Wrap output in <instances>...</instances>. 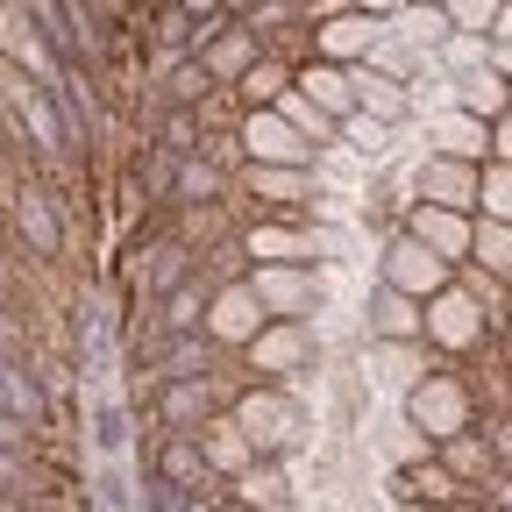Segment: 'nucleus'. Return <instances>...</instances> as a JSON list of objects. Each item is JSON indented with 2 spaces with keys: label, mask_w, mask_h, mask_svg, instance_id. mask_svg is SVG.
Listing matches in <instances>:
<instances>
[{
  "label": "nucleus",
  "mask_w": 512,
  "mask_h": 512,
  "mask_svg": "<svg viewBox=\"0 0 512 512\" xmlns=\"http://www.w3.org/2000/svg\"><path fill=\"white\" fill-rule=\"evenodd\" d=\"M228 420L242 427V441H249V456H285V448L299 441V427H306V413H299V399L285 392V384H242L235 392V406H228Z\"/></svg>",
  "instance_id": "obj_1"
},
{
  "label": "nucleus",
  "mask_w": 512,
  "mask_h": 512,
  "mask_svg": "<svg viewBox=\"0 0 512 512\" xmlns=\"http://www.w3.org/2000/svg\"><path fill=\"white\" fill-rule=\"evenodd\" d=\"M406 420H413V434H427V441H448V434L477 427V413H470V384H463L456 370H427L413 392H406Z\"/></svg>",
  "instance_id": "obj_2"
},
{
  "label": "nucleus",
  "mask_w": 512,
  "mask_h": 512,
  "mask_svg": "<svg viewBox=\"0 0 512 512\" xmlns=\"http://www.w3.org/2000/svg\"><path fill=\"white\" fill-rule=\"evenodd\" d=\"M242 356H249V384H285V377L306 370L313 328H306V320H264V328L242 342Z\"/></svg>",
  "instance_id": "obj_3"
},
{
  "label": "nucleus",
  "mask_w": 512,
  "mask_h": 512,
  "mask_svg": "<svg viewBox=\"0 0 512 512\" xmlns=\"http://www.w3.org/2000/svg\"><path fill=\"white\" fill-rule=\"evenodd\" d=\"M377 285L399 292V299H413V306H427V299L448 285V264H441V256H427L413 235H392V242L377 249Z\"/></svg>",
  "instance_id": "obj_4"
},
{
  "label": "nucleus",
  "mask_w": 512,
  "mask_h": 512,
  "mask_svg": "<svg viewBox=\"0 0 512 512\" xmlns=\"http://www.w3.org/2000/svg\"><path fill=\"white\" fill-rule=\"evenodd\" d=\"M242 285L256 292L264 320H299V313H313V299H320V278H313L306 264H249Z\"/></svg>",
  "instance_id": "obj_5"
},
{
  "label": "nucleus",
  "mask_w": 512,
  "mask_h": 512,
  "mask_svg": "<svg viewBox=\"0 0 512 512\" xmlns=\"http://www.w3.org/2000/svg\"><path fill=\"white\" fill-rule=\"evenodd\" d=\"M235 150H242V164H285V171H313V143H299V136H292V128H285L271 107L242 114V128H235Z\"/></svg>",
  "instance_id": "obj_6"
},
{
  "label": "nucleus",
  "mask_w": 512,
  "mask_h": 512,
  "mask_svg": "<svg viewBox=\"0 0 512 512\" xmlns=\"http://www.w3.org/2000/svg\"><path fill=\"white\" fill-rule=\"evenodd\" d=\"M256 328H264V306H256V292L235 278V285H214L207 292V313H200V335L214 349H242Z\"/></svg>",
  "instance_id": "obj_7"
},
{
  "label": "nucleus",
  "mask_w": 512,
  "mask_h": 512,
  "mask_svg": "<svg viewBox=\"0 0 512 512\" xmlns=\"http://www.w3.org/2000/svg\"><path fill=\"white\" fill-rule=\"evenodd\" d=\"M420 342H434V349H470V342H484V313H477V299L456 292V285H441V292L420 306Z\"/></svg>",
  "instance_id": "obj_8"
},
{
  "label": "nucleus",
  "mask_w": 512,
  "mask_h": 512,
  "mask_svg": "<svg viewBox=\"0 0 512 512\" xmlns=\"http://www.w3.org/2000/svg\"><path fill=\"white\" fill-rule=\"evenodd\" d=\"M384 36V22H370V15H356V8H335V15H320L313 22V57L320 64H363L370 57V43Z\"/></svg>",
  "instance_id": "obj_9"
},
{
  "label": "nucleus",
  "mask_w": 512,
  "mask_h": 512,
  "mask_svg": "<svg viewBox=\"0 0 512 512\" xmlns=\"http://www.w3.org/2000/svg\"><path fill=\"white\" fill-rule=\"evenodd\" d=\"M157 484L178 491V498H221V491H228V484L207 470V456H200V441H192V434H164V448H157Z\"/></svg>",
  "instance_id": "obj_10"
},
{
  "label": "nucleus",
  "mask_w": 512,
  "mask_h": 512,
  "mask_svg": "<svg viewBox=\"0 0 512 512\" xmlns=\"http://www.w3.org/2000/svg\"><path fill=\"white\" fill-rule=\"evenodd\" d=\"M399 235H413L427 256H441L448 271L470 256V214H448V207H427V200L406 207V228H399Z\"/></svg>",
  "instance_id": "obj_11"
},
{
  "label": "nucleus",
  "mask_w": 512,
  "mask_h": 512,
  "mask_svg": "<svg viewBox=\"0 0 512 512\" xmlns=\"http://www.w3.org/2000/svg\"><path fill=\"white\" fill-rule=\"evenodd\" d=\"M477 171L484 164H456V157H427L413 192L427 207H448V214H477Z\"/></svg>",
  "instance_id": "obj_12"
},
{
  "label": "nucleus",
  "mask_w": 512,
  "mask_h": 512,
  "mask_svg": "<svg viewBox=\"0 0 512 512\" xmlns=\"http://www.w3.org/2000/svg\"><path fill=\"white\" fill-rule=\"evenodd\" d=\"M242 192L249 200H264L271 214L299 221L306 200H313V171H285V164H242Z\"/></svg>",
  "instance_id": "obj_13"
},
{
  "label": "nucleus",
  "mask_w": 512,
  "mask_h": 512,
  "mask_svg": "<svg viewBox=\"0 0 512 512\" xmlns=\"http://www.w3.org/2000/svg\"><path fill=\"white\" fill-rule=\"evenodd\" d=\"M235 249L249 256V264H313V249H306V228L285 221V214H264L256 228L235 235Z\"/></svg>",
  "instance_id": "obj_14"
},
{
  "label": "nucleus",
  "mask_w": 512,
  "mask_h": 512,
  "mask_svg": "<svg viewBox=\"0 0 512 512\" xmlns=\"http://www.w3.org/2000/svg\"><path fill=\"white\" fill-rule=\"evenodd\" d=\"M214 377H171L164 384V399H157V420H164V434H200L207 420H214Z\"/></svg>",
  "instance_id": "obj_15"
},
{
  "label": "nucleus",
  "mask_w": 512,
  "mask_h": 512,
  "mask_svg": "<svg viewBox=\"0 0 512 512\" xmlns=\"http://www.w3.org/2000/svg\"><path fill=\"white\" fill-rule=\"evenodd\" d=\"M434 448H441V456H434V463H441L448 477H456L463 491H484V484H491V477L505 470V463L491 456V441H484L477 427H463V434H448V441H434Z\"/></svg>",
  "instance_id": "obj_16"
},
{
  "label": "nucleus",
  "mask_w": 512,
  "mask_h": 512,
  "mask_svg": "<svg viewBox=\"0 0 512 512\" xmlns=\"http://www.w3.org/2000/svg\"><path fill=\"white\" fill-rule=\"evenodd\" d=\"M427 136H434V157H456V164H484L491 157V121H470L456 107H441L427 121Z\"/></svg>",
  "instance_id": "obj_17"
},
{
  "label": "nucleus",
  "mask_w": 512,
  "mask_h": 512,
  "mask_svg": "<svg viewBox=\"0 0 512 512\" xmlns=\"http://www.w3.org/2000/svg\"><path fill=\"white\" fill-rule=\"evenodd\" d=\"M292 93H299V100H313L328 121L356 114V93H349V72H342V64H320V57H306L299 72H292Z\"/></svg>",
  "instance_id": "obj_18"
},
{
  "label": "nucleus",
  "mask_w": 512,
  "mask_h": 512,
  "mask_svg": "<svg viewBox=\"0 0 512 512\" xmlns=\"http://www.w3.org/2000/svg\"><path fill=\"white\" fill-rule=\"evenodd\" d=\"M192 57H200V72H207L214 86H235V79L249 72V64H256V36H249V29H228V22H221V29H214V36H207L200 50H192Z\"/></svg>",
  "instance_id": "obj_19"
},
{
  "label": "nucleus",
  "mask_w": 512,
  "mask_h": 512,
  "mask_svg": "<svg viewBox=\"0 0 512 512\" xmlns=\"http://www.w3.org/2000/svg\"><path fill=\"white\" fill-rule=\"evenodd\" d=\"M392 491H399L406 505H441V512H456V505H463V484L448 477V470H441L434 456H420V463H399Z\"/></svg>",
  "instance_id": "obj_20"
},
{
  "label": "nucleus",
  "mask_w": 512,
  "mask_h": 512,
  "mask_svg": "<svg viewBox=\"0 0 512 512\" xmlns=\"http://www.w3.org/2000/svg\"><path fill=\"white\" fill-rule=\"evenodd\" d=\"M349 93H356V114H370V121H384V128H399V121L413 114V93H406L399 79L363 72V64H349Z\"/></svg>",
  "instance_id": "obj_21"
},
{
  "label": "nucleus",
  "mask_w": 512,
  "mask_h": 512,
  "mask_svg": "<svg viewBox=\"0 0 512 512\" xmlns=\"http://www.w3.org/2000/svg\"><path fill=\"white\" fill-rule=\"evenodd\" d=\"M228 498L249 505V512H278L292 491H285V470H278L271 456H256V463H242V470L228 477Z\"/></svg>",
  "instance_id": "obj_22"
},
{
  "label": "nucleus",
  "mask_w": 512,
  "mask_h": 512,
  "mask_svg": "<svg viewBox=\"0 0 512 512\" xmlns=\"http://www.w3.org/2000/svg\"><path fill=\"white\" fill-rule=\"evenodd\" d=\"M192 441H200V456H207V470H214L221 484H228L242 463H256V456H249V441H242V427H235L228 413H214V420H207L200 434H192Z\"/></svg>",
  "instance_id": "obj_23"
},
{
  "label": "nucleus",
  "mask_w": 512,
  "mask_h": 512,
  "mask_svg": "<svg viewBox=\"0 0 512 512\" xmlns=\"http://www.w3.org/2000/svg\"><path fill=\"white\" fill-rule=\"evenodd\" d=\"M370 342H420V306L413 299H399V292H370Z\"/></svg>",
  "instance_id": "obj_24"
},
{
  "label": "nucleus",
  "mask_w": 512,
  "mask_h": 512,
  "mask_svg": "<svg viewBox=\"0 0 512 512\" xmlns=\"http://www.w3.org/2000/svg\"><path fill=\"white\" fill-rule=\"evenodd\" d=\"M448 107L470 114V121H505V79L498 72H470V79H448Z\"/></svg>",
  "instance_id": "obj_25"
},
{
  "label": "nucleus",
  "mask_w": 512,
  "mask_h": 512,
  "mask_svg": "<svg viewBox=\"0 0 512 512\" xmlns=\"http://www.w3.org/2000/svg\"><path fill=\"white\" fill-rule=\"evenodd\" d=\"M370 363L384 370V384H406V392H413L427 370H441V363L427 356V342H370Z\"/></svg>",
  "instance_id": "obj_26"
},
{
  "label": "nucleus",
  "mask_w": 512,
  "mask_h": 512,
  "mask_svg": "<svg viewBox=\"0 0 512 512\" xmlns=\"http://www.w3.org/2000/svg\"><path fill=\"white\" fill-rule=\"evenodd\" d=\"M463 264H477L484 278H505V271H512V228L470 214V256H463Z\"/></svg>",
  "instance_id": "obj_27"
},
{
  "label": "nucleus",
  "mask_w": 512,
  "mask_h": 512,
  "mask_svg": "<svg viewBox=\"0 0 512 512\" xmlns=\"http://www.w3.org/2000/svg\"><path fill=\"white\" fill-rule=\"evenodd\" d=\"M285 86H292V72H285V64H278V57H256V64H249V72H242V79H235L228 93H235V100H242V107L256 114V107H271V100H278Z\"/></svg>",
  "instance_id": "obj_28"
},
{
  "label": "nucleus",
  "mask_w": 512,
  "mask_h": 512,
  "mask_svg": "<svg viewBox=\"0 0 512 512\" xmlns=\"http://www.w3.org/2000/svg\"><path fill=\"white\" fill-rule=\"evenodd\" d=\"M200 313H207V285H200V271H192V278L164 299V335H200Z\"/></svg>",
  "instance_id": "obj_29"
},
{
  "label": "nucleus",
  "mask_w": 512,
  "mask_h": 512,
  "mask_svg": "<svg viewBox=\"0 0 512 512\" xmlns=\"http://www.w3.org/2000/svg\"><path fill=\"white\" fill-rule=\"evenodd\" d=\"M441 22L456 36H491L505 22V0H441Z\"/></svg>",
  "instance_id": "obj_30"
},
{
  "label": "nucleus",
  "mask_w": 512,
  "mask_h": 512,
  "mask_svg": "<svg viewBox=\"0 0 512 512\" xmlns=\"http://www.w3.org/2000/svg\"><path fill=\"white\" fill-rule=\"evenodd\" d=\"M477 221H505L512 228V164H484L477 171Z\"/></svg>",
  "instance_id": "obj_31"
},
{
  "label": "nucleus",
  "mask_w": 512,
  "mask_h": 512,
  "mask_svg": "<svg viewBox=\"0 0 512 512\" xmlns=\"http://www.w3.org/2000/svg\"><path fill=\"white\" fill-rule=\"evenodd\" d=\"M0 406L22 413V420H43V392H36V377H29V370H15L8 356H0Z\"/></svg>",
  "instance_id": "obj_32"
},
{
  "label": "nucleus",
  "mask_w": 512,
  "mask_h": 512,
  "mask_svg": "<svg viewBox=\"0 0 512 512\" xmlns=\"http://www.w3.org/2000/svg\"><path fill=\"white\" fill-rule=\"evenodd\" d=\"M0 93H15V100H29V86H22V72H15L8 57H0Z\"/></svg>",
  "instance_id": "obj_33"
},
{
  "label": "nucleus",
  "mask_w": 512,
  "mask_h": 512,
  "mask_svg": "<svg viewBox=\"0 0 512 512\" xmlns=\"http://www.w3.org/2000/svg\"><path fill=\"white\" fill-rule=\"evenodd\" d=\"M185 15H214V0H185Z\"/></svg>",
  "instance_id": "obj_34"
},
{
  "label": "nucleus",
  "mask_w": 512,
  "mask_h": 512,
  "mask_svg": "<svg viewBox=\"0 0 512 512\" xmlns=\"http://www.w3.org/2000/svg\"><path fill=\"white\" fill-rule=\"evenodd\" d=\"M406 8H441V0H406Z\"/></svg>",
  "instance_id": "obj_35"
},
{
  "label": "nucleus",
  "mask_w": 512,
  "mask_h": 512,
  "mask_svg": "<svg viewBox=\"0 0 512 512\" xmlns=\"http://www.w3.org/2000/svg\"><path fill=\"white\" fill-rule=\"evenodd\" d=\"M406 512H441V505H406Z\"/></svg>",
  "instance_id": "obj_36"
}]
</instances>
